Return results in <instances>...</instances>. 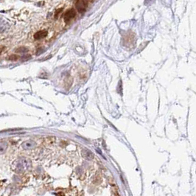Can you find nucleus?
<instances>
[{
  "label": "nucleus",
  "mask_w": 196,
  "mask_h": 196,
  "mask_svg": "<svg viewBox=\"0 0 196 196\" xmlns=\"http://www.w3.org/2000/svg\"><path fill=\"white\" fill-rule=\"evenodd\" d=\"M48 33L47 30H40V31L37 32L34 35V39L36 40H40L41 39H44L47 35Z\"/></svg>",
  "instance_id": "1"
},
{
  "label": "nucleus",
  "mask_w": 196,
  "mask_h": 196,
  "mask_svg": "<svg viewBox=\"0 0 196 196\" xmlns=\"http://www.w3.org/2000/svg\"><path fill=\"white\" fill-rule=\"evenodd\" d=\"M75 15H76V13H75V10L70 9L69 10H68L67 12L65 13V16H64L65 21L67 22V21L70 20V19H71V18H73L75 16Z\"/></svg>",
  "instance_id": "2"
},
{
  "label": "nucleus",
  "mask_w": 196,
  "mask_h": 196,
  "mask_svg": "<svg viewBox=\"0 0 196 196\" xmlns=\"http://www.w3.org/2000/svg\"><path fill=\"white\" fill-rule=\"evenodd\" d=\"M76 7H77V9L78 10L79 12L83 13L86 10V4L83 1H78L76 3Z\"/></svg>",
  "instance_id": "3"
},
{
  "label": "nucleus",
  "mask_w": 196,
  "mask_h": 196,
  "mask_svg": "<svg viewBox=\"0 0 196 196\" xmlns=\"http://www.w3.org/2000/svg\"><path fill=\"white\" fill-rule=\"evenodd\" d=\"M83 156H84L86 159H93V153H92L91 151H89L87 149H85V150H83Z\"/></svg>",
  "instance_id": "4"
},
{
  "label": "nucleus",
  "mask_w": 196,
  "mask_h": 196,
  "mask_svg": "<svg viewBox=\"0 0 196 196\" xmlns=\"http://www.w3.org/2000/svg\"><path fill=\"white\" fill-rule=\"evenodd\" d=\"M7 24H7V22H5V21L1 18L0 19V31L3 30V29H5L7 28Z\"/></svg>",
  "instance_id": "5"
},
{
  "label": "nucleus",
  "mask_w": 196,
  "mask_h": 196,
  "mask_svg": "<svg viewBox=\"0 0 196 196\" xmlns=\"http://www.w3.org/2000/svg\"><path fill=\"white\" fill-rule=\"evenodd\" d=\"M18 58V57L16 55H10V58H9V59L10 60H11V61H16Z\"/></svg>",
  "instance_id": "6"
},
{
  "label": "nucleus",
  "mask_w": 196,
  "mask_h": 196,
  "mask_svg": "<svg viewBox=\"0 0 196 196\" xmlns=\"http://www.w3.org/2000/svg\"><path fill=\"white\" fill-rule=\"evenodd\" d=\"M16 51L18 52H24L28 51V50H27L25 47H20V48H18Z\"/></svg>",
  "instance_id": "7"
}]
</instances>
